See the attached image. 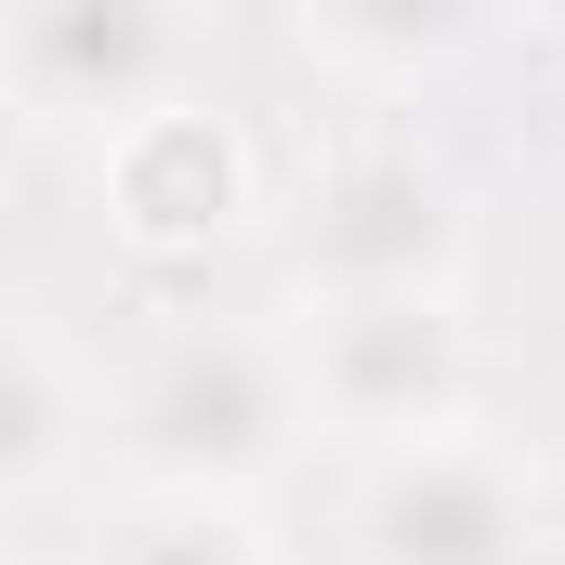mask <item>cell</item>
Returning a JSON list of instances; mask_svg holds the SVG:
<instances>
[{"instance_id":"6da1fadb","label":"cell","mask_w":565,"mask_h":565,"mask_svg":"<svg viewBox=\"0 0 565 565\" xmlns=\"http://www.w3.org/2000/svg\"><path fill=\"white\" fill-rule=\"evenodd\" d=\"M302 422H316L302 355L289 329H250V316H184L119 382V460L145 500H250L302 447Z\"/></svg>"},{"instance_id":"7a4b0ae2","label":"cell","mask_w":565,"mask_h":565,"mask_svg":"<svg viewBox=\"0 0 565 565\" xmlns=\"http://www.w3.org/2000/svg\"><path fill=\"white\" fill-rule=\"evenodd\" d=\"M460 237L473 211L422 145H342L289 211V277L302 302H447Z\"/></svg>"},{"instance_id":"3957f363","label":"cell","mask_w":565,"mask_h":565,"mask_svg":"<svg viewBox=\"0 0 565 565\" xmlns=\"http://www.w3.org/2000/svg\"><path fill=\"white\" fill-rule=\"evenodd\" d=\"M289 355H302V408L369 434V460L473 422V329H460V302H302Z\"/></svg>"},{"instance_id":"277c9868","label":"cell","mask_w":565,"mask_h":565,"mask_svg":"<svg viewBox=\"0 0 565 565\" xmlns=\"http://www.w3.org/2000/svg\"><path fill=\"white\" fill-rule=\"evenodd\" d=\"M198 79V13L171 0H26L0 13V93L40 132H132L145 106H184Z\"/></svg>"},{"instance_id":"5b68a950","label":"cell","mask_w":565,"mask_h":565,"mask_svg":"<svg viewBox=\"0 0 565 565\" xmlns=\"http://www.w3.org/2000/svg\"><path fill=\"white\" fill-rule=\"evenodd\" d=\"M355 565H540V473L473 422L382 447L355 487Z\"/></svg>"},{"instance_id":"8992f818","label":"cell","mask_w":565,"mask_h":565,"mask_svg":"<svg viewBox=\"0 0 565 565\" xmlns=\"http://www.w3.org/2000/svg\"><path fill=\"white\" fill-rule=\"evenodd\" d=\"M93 198H106V224L145 264H198V250H224L250 224V145H237V119L211 93L145 106L132 132L93 145Z\"/></svg>"},{"instance_id":"52a82bcc","label":"cell","mask_w":565,"mask_h":565,"mask_svg":"<svg viewBox=\"0 0 565 565\" xmlns=\"http://www.w3.org/2000/svg\"><path fill=\"white\" fill-rule=\"evenodd\" d=\"M289 40L329 66V79H434V66H460V53H487V26L473 13H408V0H316V13H289Z\"/></svg>"},{"instance_id":"ba28073f","label":"cell","mask_w":565,"mask_h":565,"mask_svg":"<svg viewBox=\"0 0 565 565\" xmlns=\"http://www.w3.org/2000/svg\"><path fill=\"white\" fill-rule=\"evenodd\" d=\"M66 447H79V382H66V355H53L26 316H0V500L53 487Z\"/></svg>"},{"instance_id":"9c48e42d","label":"cell","mask_w":565,"mask_h":565,"mask_svg":"<svg viewBox=\"0 0 565 565\" xmlns=\"http://www.w3.org/2000/svg\"><path fill=\"white\" fill-rule=\"evenodd\" d=\"M93 565H277L264 553V526H250V500H132Z\"/></svg>"}]
</instances>
